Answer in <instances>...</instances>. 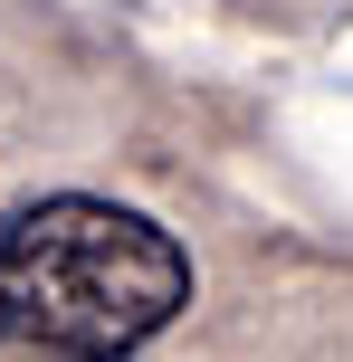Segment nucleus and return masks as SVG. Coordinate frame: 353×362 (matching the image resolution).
I'll return each mask as SVG.
<instances>
[{
    "instance_id": "f257e3e1",
    "label": "nucleus",
    "mask_w": 353,
    "mask_h": 362,
    "mask_svg": "<svg viewBox=\"0 0 353 362\" xmlns=\"http://www.w3.org/2000/svg\"><path fill=\"white\" fill-rule=\"evenodd\" d=\"M191 305V248L153 210L48 191L0 219V334L57 362H134Z\"/></svg>"
}]
</instances>
